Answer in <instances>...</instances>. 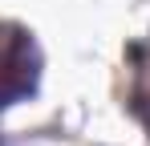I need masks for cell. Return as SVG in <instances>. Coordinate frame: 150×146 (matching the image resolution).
Masks as SVG:
<instances>
[{"label":"cell","mask_w":150,"mask_h":146,"mask_svg":"<svg viewBox=\"0 0 150 146\" xmlns=\"http://www.w3.org/2000/svg\"><path fill=\"white\" fill-rule=\"evenodd\" d=\"M37 81V45L25 28L0 24V106L33 89Z\"/></svg>","instance_id":"6da1fadb"}]
</instances>
